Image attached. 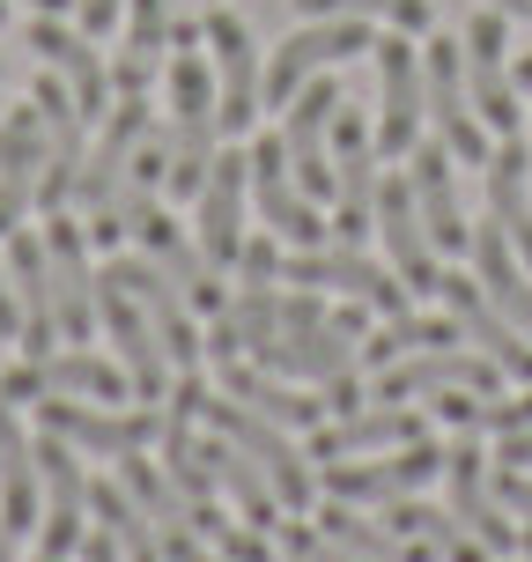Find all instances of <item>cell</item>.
Returning a JSON list of instances; mask_svg holds the SVG:
<instances>
[{
	"instance_id": "cell-28",
	"label": "cell",
	"mask_w": 532,
	"mask_h": 562,
	"mask_svg": "<svg viewBox=\"0 0 532 562\" xmlns=\"http://www.w3.org/2000/svg\"><path fill=\"white\" fill-rule=\"evenodd\" d=\"M37 178H45V119L37 104H15L0 119V237L23 229V215L37 207Z\"/></svg>"
},
{
	"instance_id": "cell-47",
	"label": "cell",
	"mask_w": 532,
	"mask_h": 562,
	"mask_svg": "<svg viewBox=\"0 0 532 562\" xmlns=\"http://www.w3.org/2000/svg\"><path fill=\"white\" fill-rule=\"evenodd\" d=\"M118 15H126V0H75V23H82L89 37H104Z\"/></svg>"
},
{
	"instance_id": "cell-36",
	"label": "cell",
	"mask_w": 532,
	"mask_h": 562,
	"mask_svg": "<svg viewBox=\"0 0 532 562\" xmlns=\"http://www.w3.org/2000/svg\"><path fill=\"white\" fill-rule=\"evenodd\" d=\"M37 510H45V496H37V445L23 437L15 407L0 400V518H8V533H37Z\"/></svg>"
},
{
	"instance_id": "cell-11",
	"label": "cell",
	"mask_w": 532,
	"mask_h": 562,
	"mask_svg": "<svg viewBox=\"0 0 532 562\" xmlns=\"http://www.w3.org/2000/svg\"><path fill=\"white\" fill-rule=\"evenodd\" d=\"M363 45H377L355 15H310L288 45H274V59H267V75H259V104H288L296 89L318 75V67H333V59H355Z\"/></svg>"
},
{
	"instance_id": "cell-10",
	"label": "cell",
	"mask_w": 532,
	"mask_h": 562,
	"mask_svg": "<svg viewBox=\"0 0 532 562\" xmlns=\"http://www.w3.org/2000/svg\"><path fill=\"white\" fill-rule=\"evenodd\" d=\"M444 474V451L429 445H399L393 459H326V496L333 504H399V496H421L429 481Z\"/></svg>"
},
{
	"instance_id": "cell-23",
	"label": "cell",
	"mask_w": 532,
	"mask_h": 562,
	"mask_svg": "<svg viewBox=\"0 0 532 562\" xmlns=\"http://www.w3.org/2000/svg\"><path fill=\"white\" fill-rule=\"evenodd\" d=\"M437 296H444V311L459 318V334L474 340L488 363L503 370V378H525V385H532V340L488 304V289H480L474 274H437Z\"/></svg>"
},
{
	"instance_id": "cell-7",
	"label": "cell",
	"mask_w": 532,
	"mask_h": 562,
	"mask_svg": "<svg viewBox=\"0 0 532 562\" xmlns=\"http://www.w3.org/2000/svg\"><path fill=\"white\" fill-rule=\"evenodd\" d=\"M281 281H296V289H333V296H355V304L377 311V318H399V311H407V281H399L393 267L363 259L355 245L288 252V259H281Z\"/></svg>"
},
{
	"instance_id": "cell-21",
	"label": "cell",
	"mask_w": 532,
	"mask_h": 562,
	"mask_svg": "<svg viewBox=\"0 0 532 562\" xmlns=\"http://www.w3.org/2000/svg\"><path fill=\"white\" fill-rule=\"evenodd\" d=\"M97 318H104V334L118 340V363H126V378H134V400L163 407V393H170V356H163V340H156V326H148V311H140L118 281L97 274Z\"/></svg>"
},
{
	"instance_id": "cell-24",
	"label": "cell",
	"mask_w": 532,
	"mask_h": 562,
	"mask_svg": "<svg viewBox=\"0 0 532 562\" xmlns=\"http://www.w3.org/2000/svg\"><path fill=\"white\" fill-rule=\"evenodd\" d=\"M148 134H156L148 97H118L112 112H104V140L82 156V178H75V207H82V215H97V207L118 193V178H126V164L140 156V140H148Z\"/></svg>"
},
{
	"instance_id": "cell-27",
	"label": "cell",
	"mask_w": 532,
	"mask_h": 562,
	"mask_svg": "<svg viewBox=\"0 0 532 562\" xmlns=\"http://www.w3.org/2000/svg\"><path fill=\"white\" fill-rule=\"evenodd\" d=\"M23 45L53 67L59 82H67V97H75V112H82V119H104V112H112V104H104V59H97V45H89L82 23L67 30L59 15H37V23L23 30Z\"/></svg>"
},
{
	"instance_id": "cell-2",
	"label": "cell",
	"mask_w": 532,
	"mask_h": 562,
	"mask_svg": "<svg viewBox=\"0 0 532 562\" xmlns=\"http://www.w3.org/2000/svg\"><path fill=\"white\" fill-rule=\"evenodd\" d=\"M421 112L437 126V140L451 148V164H480L488 170V126L474 112V89H466V45L437 37L421 53Z\"/></svg>"
},
{
	"instance_id": "cell-33",
	"label": "cell",
	"mask_w": 532,
	"mask_h": 562,
	"mask_svg": "<svg viewBox=\"0 0 532 562\" xmlns=\"http://www.w3.org/2000/svg\"><path fill=\"white\" fill-rule=\"evenodd\" d=\"M8 281H15V304H23V348L30 356H53L59 348V318H53V274H45V237L8 229Z\"/></svg>"
},
{
	"instance_id": "cell-61",
	"label": "cell",
	"mask_w": 532,
	"mask_h": 562,
	"mask_svg": "<svg viewBox=\"0 0 532 562\" xmlns=\"http://www.w3.org/2000/svg\"><path fill=\"white\" fill-rule=\"evenodd\" d=\"M0 75H8V59H0Z\"/></svg>"
},
{
	"instance_id": "cell-12",
	"label": "cell",
	"mask_w": 532,
	"mask_h": 562,
	"mask_svg": "<svg viewBox=\"0 0 532 562\" xmlns=\"http://www.w3.org/2000/svg\"><path fill=\"white\" fill-rule=\"evenodd\" d=\"M200 37L215 45V126H223V134H252V119H259V45H252V30H245V15L207 8Z\"/></svg>"
},
{
	"instance_id": "cell-39",
	"label": "cell",
	"mask_w": 532,
	"mask_h": 562,
	"mask_svg": "<svg viewBox=\"0 0 532 562\" xmlns=\"http://www.w3.org/2000/svg\"><path fill=\"white\" fill-rule=\"evenodd\" d=\"M223 393L229 400H245L252 415H267V422H281V429H318V415H326V400H304V393H288L274 370H259V363H223Z\"/></svg>"
},
{
	"instance_id": "cell-53",
	"label": "cell",
	"mask_w": 532,
	"mask_h": 562,
	"mask_svg": "<svg viewBox=\"0 0 532 562\" xmlns=\"http://www.w3.org/2000/svg\"><path fill=\"white\" fill-rule=\"evenodd\" d=\"M510 82H518V89H532V53L518 59V67H510Z\"/></svg>"
},
{
	"instance_id": "cell-1",
	"label": "cell",
	"mask_w": 532,
	"mask_h": 562,
	"mask_svg": "<svg viewBox=\"0 0 532 562\" xmlns=\"http://www.w3.org/2000/svg\"><path fill=\"white\" fill-rule=\"evenodd\" d=\"M215 67L200 59V45H178L170 53V178L163 193L193 200L207 186V164H215Z\"/></svg>"
},
{
	"instance_id": "cell-34",
	"label": "cell",
	"mask_w": 532,
	"mask_h": 562,
	"mask_svg": "<svg viewBox=\"0 0 532 562\" xmlns=\"http://www.w3.org/2000/svg\"><path fill=\"white\" fill-rule=\"evenodd\" d=\"M488 223L510 237V252L532 267V164L525 148H518V134L503 140V148H488Z\"/></svg>"
},
{
	"instance_id": "cell-58",
	"label": "cell",
	"mask_w": 532,
	"mask_h": 562,
	"mask_svg": "<svg viewBox=\"0 0 532 562\" xmlns=\"http://www.w3.org/2000/svg\"><path fill=\"white\" fill-rule=\"evenodd\" d=\"M525 164H532V140H525Z\"/></svg>"
},
{
	"instance_id": "cell-25",
	"label": "cell",
	"mask_w": 532,
	"mask_h": 562,
	"mask_svg": "<svg viewBox=\"0 0 532 562\" xmlns=\"http://www.w3.org/2000/svg\"><path fill=\"white\" fill-rule=\"evenodd\" d=\"M377 237H385V252H393V274L415 289V296H437V245H429V229H421V207H415V186L407 178H377Z\"/></svg>"
},
{
	"instance_id": "cell-50",
	"label": "cell",
	"mask_w": 532,
	"mask_h": 562,
	"mask_svg": "<svg viewBox=\"0 0 532 562\" xmlns=\"http://www.w3.org/2000/svg\"><path fill=\"white\" fill-rule=\"evenodd\" d=\"M496 467H525V474H532V429H510L503 451H496Z\"/></svg>"
},
{
	"instance_id": "cell-38",
	"label": "cell",
	"mask_w": 532,
	"mask_h": 562,
	"mask_svg": "<svg viewBox=\"0 0 532 562\" xmlns=\"http://www.w3.org/2000/svg\"><path fill=\"white\" fill-rule=\"evenodd\" d=\"M274 326H281V296H274V289H259V281H245V296H229L200 340H207V356H215V363H237V356H252Z\"/></svg>"
},
{
	"instance_id": "cell-6",
	"label": "cell",
	"mask_w": 532,
	"mask_h": 562,
	"mask_svg": "<svg viewBox=\"0 0 532 562\" xmlns=\"http://www.w3.org/2000/svg\"><path fill=\"white\" fill-rule=\"evenodd\" d=\"M466 89H474V112H480V126L496 140H510L518 126H525V104H518V82H510V59H503V45H510V15L503 8H474V23H466Z\"/></svg>"
},
{
	"instance_id": "cell-8",
	"label": "cell",
	"mask_w": 532,
	"mask_h": 562,
	"mask_svg": "<svg viewBox=\"0 0 532 562\" xmlns=\"http://www.w3.org/2000/svg\"><path fill=\"white\" fill-rule=\"evenodd\" d=\"M252 200H259V223L274 229L288 252H318V245L333 237V223H318L310 193L296 186V170H288V148H281V134H259V140H252Z\"/></svg>"
},
{
	"instance_id": "cell-14",
	"label": "cell",
	"mask_w": 532,
	"mask_h": 562,
	"mask_svg": "<svg viewBox=\"0 0 532 562\" xmlns=\"http://www.w3.org/2000/svg\"><path fill=\"white\" fill-rule=\"evenodd\" d=\"M496 378L503 370L488 363L480 348H415V356H399V363H385L377 370V393L370 400H437V393H451V385H466V393H496Z\"/></svg>"
},
{
	"instance_id": "cell-48",
	"label": "cell",
	"mask_w": 532,
	"mask_h": 562,
	"mask_svg": "<svg viewBox=\"0 0 532 562\" xmlns=\"http://www.w3.org/2000/svg\"><path fill=\"white\" fill-rule=\"evenodd\" d=\"M23 334V304H15V281H8V252H0V340Z\"/></svg>"
},
{
	"instance_id": "cell-44",
	"label": "cell",
	"mask_w": 532,
	"mask_h": 562,
	"mask_svg": "<svg viewBox=\"0 0 532 562\" xmlns=\"http://www.w3.org/2000/svg\"><path fill=\"white\" fill-rule=\"evenodd\" d=\"M237 274L259 281V289H274L281 281V237L267 229V237H245V252H237Z\"/></svg>"
},
{
	"instance_id": "cell-13",
	"label": "cell",
	"mask_w": 532,
	"mask_h": 562,
	"mask_svg": "<svg viewBox=\"0 0 532 562\" xmlns=\"http://www.w3.org/2000/svg\"><path fill=\"white\" fill-rule=\"evenodd\" d=\"M245 193H252V148H223L207 164V186L193 193L200 200L193 237H200V252H207L215 274L237 267V252H245Z\"/></svg>"
},
{
	"instance_id": "cell-31",
	"label": "cell",
	"mask_w": 532,
	"mask_h": 562,
	"mask_svg": "<svg viewBox=\"0 0 532 562\" xmlns=\"http://www.w3.org/2000/svg\"><path fill=\"white\" fill-rule=\"evenodd\" d=\"M429 437V422L407 407V400H385V407H355V415H340L333 429H310V451L318 459H363V451H399V445H421Z\"/></svg>"
},
{
	"instance_id": "cell-32",
	"label": "cell",
	"mask_w": 532,
	"mask_h": 562,
	"mask_svg": "<svg viewBox=\"0 0 532 562\" xmlns=\"http://www.w3.org/2000/svg\"><path fill=\"white\" fill-rule=\"evenodd\" d=\"M118 488L148 510V526H156V533H163V526H193L200 540L223 533V510H215V504H193V496H185V488H178L156 459H140V451H126V459H118Z\"/></svg>"
},
{
	"instance_id": "cell-54",
	"label": "cell",
	"mask_w": 532,
	"mask_h": 562,
	"mask_svg": "<svg viewBox=\"0 0 532 562\" xmlns=\"http://www.w3.org/2000/svg\"><path fill=\"white\" fill-rule=\"evenodd\" d=\"M30 8H37V15H67L75 0H30Z\"/></svg>"
},
{
	"instance_id": "cell-9",
	"label": "cell",
	"mask_w": 532,
	"mask_h": 562,
	"mask_svg": "<svg viewBox=\"0 0 532 562\" xmlns=\"http://www.w3.org/2000/svg\"><path fill=\"white\" fill-rule=\"evenodd\" d=\"M104 281H118V289L148 311V326H156V340H163L170 370H200L207 340L193 334V304H185V289H178L156 259H148V252H140V259H104Z\"/></svg>"
},
{
	"instance_id": "cell-20",
	"label": "cell",
	"mask_w": 532,
	"mask_h": 562,
	"mask_svg": "<svg viewBox=\"0 0 532 562\" xmlns=\"http://www.w3.org/2000/svg\"><path fill=\"white\" fill-rule=\"evenodd\" d=\"M377 53V156H407L421 140V53L407 45V30H393V37H377L370 45Z\"/></svg>"
},
{
	"instance_id": "cell-3",
	"label": "cell",
	"mask_w": 532,
	"mask_h": 562,
	"mask_svg": "<svg viewBox=\"0 0 532 562\" xmlns=\"http://www.w3.org/2000/svg\"><path fill=\"white\" fill-rule=\"evenodd\" d=\"M0 400L15 407V400H104V407H118V400H134V378H126V363H104V356H89V348H53V356H30V363H15L8 378H0Z\"/></svg>"
},
{
	"instance_id": "cell-5",
	"label": "cell",
	"mask_w": 532,
	"mask_h": 562,
	"mask_svg": "<svg viewBox=\"0 0 532 562\" xmlns=\"http://www.w3.org/2000/svg\"><path fill=\"white\" fill-rule=\"evenodd\" d=\"M355 334H363V311H340V318H318V326H274L252 356H259V370H274V378L333 385V378L355 370V348H363Z\"/></svg>"
},
{
	"instance_id": "cell-22",
	"label": "cell",
	"mask_w": 532,
	"mask_h": 562,
	"mask_svg": "<svg viewBox=\"0 0 532 562\" xmlns=\"http://www.w3.org/2000/svg\"><path fill=\"white\" fill-rule=\"evenodd\" d=\"M444 488H451V518H459L488 555H518V526L496 518V488L480 474V429H459L444 445Z\"/></svg>"
},
{
	"instance_id": "cell-49",
	"label": "cell",
	"mask_w": 532,
	"mask_h": 562,
	"mask_svg": "<svg viewBox=\"0 0 532 562\" xmlns=\"http://www.w3.org/2000/svg\"><path fill=\"white\" fill-rule=\"evenodd\" d=\"M75 562H126V555H118L112 533H82V540H75Z\"/></svg>"
},
{
	"instance_id": "cell-60",
	"label": "cell",
	"mask_w": 532,
	"mask_h": 562,
	"mask_svg": "<svg viewBox=\"0 0 532 562\" xmlns=\"http://www.w3.org/2000/svg\"><path fill=\"white\" fill-rule=\"evenodd\" d=\"M37 562H59V555H37Z\"/></svg>"
},
{
	"instance_id": "cell-46",
	"label": "cell",
	"mask_w": 532,
	"mask_h": 562,
	"mask_svg": "<svg viewBox=\"0 0 532 562\" xmlns=\"http://www.w3.org/2000/svg\"><path fill=\"white\" fill-rule=\"evenodd\" d=\"M488 488H496V504H503V510L532 518V474H525V467H503V474L488 481Z\"/></svg>"
},
{
	"instance_id": "cell-19",
	"label": "cell",
	"mask_w": 532,
	"mask_h": 562,
	"mask_svg": "<svg viewBox=\"0 0 532 562\" xmlns=\"http://www.w3.org/2000/svg\"><path fill=\"white\" fill-rule=\"evenodd\" d=\"M37 119H45V178H37V207L53 215V207H67L75 200V178H82V156H89V140H82V126L89 119L75 112V97H67V82H59L53 67L37 75Z\"/></svg>"
},
{
	"instance_id": "cell-55",
	"label": "cell",
	"mask_w": 532,
	"mask_h": 562,
	"mask_svg": "<svg viewBox=\"0 0 532 562\" xmlns=\"http://www.w3.org/2000/svg\"><path fill=\"white\" fill-rule=\"evenodd\" d=\"M0 562H15V533H8V518H0Z\"/></svg>"
},
{
	"instance_id": "cell-26",
	"label": "cell",
	"mask_w": 532,
	"mask_h": 562,
	"mask_svg": "<svg viewBox=\"0 0 532 562\" xmlns=\"http://www.w3.org/2000/svg\"><path fill=\"white\" fill-rule=\"evenodd\" d=\"M407 186H415V207H421V229H429L437 259L466 252V245H474V223H466V207H459V178H451L444 140H429V148L415 140V148H407Z\"/></svg>"
},
{
	"instance_id": "cell-16",
	"label": "cell",
	"mask_w": 532,
	"mask_h": 562,
	"mask_svg": "<svg viewBox=\"0 0 532 562\" xmlns=\"http://www.w3.org/2000/svg\"><path fill=\"white\" fill-rule=\"evenodd\" d=\"M37 415L53 437H67L75 451H97V459H126L140 451L156 429H163V407H89V400H37Z\"/></svg>"
},
{
	"instance_id": "cell-51",
	"label": "cell",
	"mask_w": 532,
	"mask_h": 562,
	"mask_svg": "<svg viewBox=\"0 0 532 562\" xmlns=\"http://www.w3.org/2000/svg\"><path fill=\"white\" fill-rule=\"evenodd\" d=\"M326 407H340V415H355V407H363V393H355V370H348V378H333V385H326Z\"/></svg>"
},
{
	"instance_id": "cell-40",
	"label": "cell",
	"mask_w": 532,
	"mask_h": 562,
	"mask_svg": "<svg viewBox=\"0 0 532 562\" xmlns=\"http://www.w3.org/2000/svg\"><path fill=\"white\" fill-rule=\"evenodd\" d=\"M385 526H393L399 540H421L437 562H496L474 533H466V526H459V518H451V510H429L421 496H399V504H385Z\"/></svg>"
},
{
	"instance_id": "cell-41",
	"label": "cell",
	"mask_w": 532,
	"mask_h": 562,
	"mask_svg": "<svg viewBox=\"0 0 532 562\" xmlns=\"http://www.w3.org/2000/svg\"><path fill=\"white\" fill-rule=\"evenodd\" d=\"M89 510L104 518V533L118 540L126 562H163V540H156V526H148V510H140L118 481H97V488H89Z\"/></svg>"
},
{
	"instance_id": "cell-29",
	"label": "cell",
	"mask_w": 532,
	"mask_h": 562,
	"mask_svg": "<svg viewBox=\"0 0 532 562\" xmlns=\"http://www.w3.org/2000/svg\"><path fill=\"white\" fill-rule=\"evenodd\" d=\"M193 451H200V467L215 474V488L245 510V526H252V533H274L281 526V496H274V481H267V467H259L252 451H237L223 429H207Z\"/></svg>"
},
{
	"instance_id": "cell-30",
	"label": "cell",
	"mask_w": 532,
	"mask_h": 562,
	"mask_svg": "<svg viewBox=\"0 0 532 562\" xmlns=\"http://www.w3.org/2000/svg\"><path fill=\"white\" fill-rule=\"evenodd\" d=\"M134 237H140V252H148L170 281H178V289H185V304H193V311H223V274L207 267L200 237H185V229L170 223L163 207H156V215H140Z\"/></svg>"
},
{
	"instance_id": "cell-15",
	"label": "cell",
	"mask_w": 532,
	"mask_h": 562,
	"mask_svg": "<svg viewBox=\"0 0 532 562\" xmlns=\"http://www.w3.org/2000/svg\"><path fill=\"white\" fill-rule=\"evenodd\" d=\"M45 274H53V318L59 340H89L97 334V274H89V229L67 215H45Z\"/></svg>"
},
{
	"instance_id": "cell-4",
	"label": "cell",
	"mask_w": 532,
	"mask_h": 562,
	"mask_svg": "<svg viewBox=\"0 0 532 562\" xmlns=\"http://www.w3.org/2000/svg\"><path fill=\"white\" fill-rule=\"evenodd\" d=\"M200 422H207V429H223L237 451H252L259 467H267V481H274L281 510H310L318 481H310V467L296 459V445H288V429H281V422L252 415L245 400H229V393H207V400H200Z\"/></svg>"
},
{
	"instance_id": "cell-18",
	"label": "cell",
	"mask_w": 532,
	"mask_h": 562,
	"mask_svg": "<svg viewBox=\"0 0 532 562\" xmlns=\"http://www.w3.org/2000/svg\"><path fill=\"white\" fill-rule=\"evenodd\" d=\"M37 481H45V510H37V555H75V540L89 533V481L67 437L45 429L37 445Z\"/></svg>"
},
{
	"instance_id": "cell-56",
	"label": "cell",
	"mask_w": 532,
	"mask_h": 562,
	"mask_svg": "<svg viewBox=\"0 0 532 562\" xmlns=\"http://www.w3.org/2000/svg\"><path fill=\"white\" fill-rule=\"evenodd\" d=\"M518 555H525V562H532V526H525V533H518Z\"/></svg>"
},
{
	"instance_id": "cell-35",
	"label": "cell",
	"mask_w": 532,
	"mask_h": 562,
	"mask_svg": "<svg viewBox=\"0 0 532 562\" xmlns=\"http://www.w3.org/2000/svg\"><path fill=\"white\" fill-rule=\"evenodd\" d=\"M466 252H474V267H480V289H488V304H496L510 326L532 340V267L510 252V237H503L496 223H480Z\"/></svg>"
},
{
	"instance_id": "cell-45",
	"label": "cell",
	"mask_w": 532,
	"mask_h": 562,
	"mask_svg": "<svg viewBox=\"0 0 532 562\" xmlns=\"http://www.w3.org/2000/svg\"><path fill=\"white\" fill-rule=\"evenodd\" d=\"M274 533H281V548H288L296 562H363V555H348L340 540H326V533H304V526H288V518H281Z\"/></svg>"
},
{
	"instance_id": "cell-42",
	"label": "cell",
	"mask_w": 532,
	"mask_h": 562,
	"mask_svg": "<svg viewBox=\"0 0 532 562\" xmlns=\"http://www.w3.org/2000/svg\"><path fill=\"white\" fill-rule=\"evenodd\" d=\"M296 15H355V23H393V30H429V0H296Z\"/></svg>"
},
{
	"instance_id": "cell-52",
	"label": "cell",
	"mask_w": 532,
	"mask_h": 562,
	"mask_svg": "<svg viewBox=\"0 0 532 562\" xmlns=\"http://www.w3.org/2000/svg\"><path fill=\"white\" fill-rule=\"evenodd\" d=\"M480 8H503V15H518V23H532V0H480Z\"/></svg>"
},
{
	"instance_id": "cell-57",
	"label": "cell",
	"mask_w": 532,
	"mask_h": 562,
	"mask_svg": "<svg viewBox=\"0 0 532 562\" xmlns=\"http://www.w3.org/2000/svg\"><path fill=\"white\" fill-rule=\"evenodd\" d=\"M0 23H8V0H0Z\"/></svg>"
},
{
	"instance_id": "cell-17",
	"label": "cell",
	"mask_w": 532,
	"mask_h": 562,
	"mask_svg": "<svg viewBox=\"0 0 532 562\" xmlns=\"http://www.w3.org/2000/svg\"><path fill=\"white\" fill-rule=\"evenodd\" d=\"M333 112L340 89L310 75L296 97H288V126H281V148H288V170L310 200H333Z\"/></svg>"
},
{
	"instance_id": "cell-43",
	"label": "cell",
	"mask_w": 532,
	"mask_h": 562,
	"mask_svg": "<svg viewBox=\"0 0 532 562\" xmlns=\"http://www.w3.org/2000/svg\"><path fill=\"white\" fill-rule=\"evenodd\" d=\"M474 429H496V437H510V429H532V385L525 393H488L480 400V415H474Z\"/></svg>"
},
{
	"instance_id": "cell-37",
	"label": "cell",
	"mask_w": 532,
	"mask_h": 562,
	"mask_svg": "<svg viewBox=\"0 0 532 562\" xmlns=\"http://www.w3.org/2000/svg\"><path fill=\"white\" fill-rule=\"evenodd\" d=\"M170 0H126V45H118V67H112V89L118 97H148L156 67H163V45H170Z\"/></svg>"
},
{
	"instance_id": "cell-59",
	"label": "cell",
	"mask_w": 532,
	"mask_h": 562,
	"mask_svg": "<svg viewBox=\"0 0 532 562\" xmlns=\"http://www.w3.org/2000/svg\"><path fill=\"white\" fill-rule=\"evenodd\" d=\"M267 562H281V555H267ZM288 562H296V555H288Z\"/></svg>"
}]
</instances>
